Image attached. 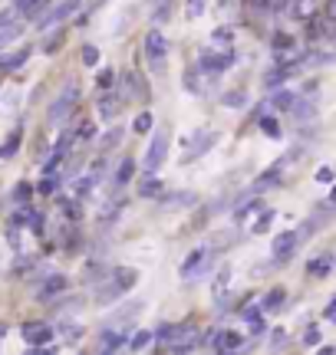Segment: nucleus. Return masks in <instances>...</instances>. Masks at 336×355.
Returning <instances> with one entry per match:
<instances>
[{
	"label": "nucleus",
	"mask_w": 336,
	"mask_h": 355,
	"mask_svg": "<svg viewBox=\"0 0 336 355\" xmlns=\"http://www.w3.org/2000/svg\"><path fill=\"white\" fill-rule=\"evenodd\" d=\"M112 279L122 283L126 290H132V286L139 283V270H132V266H116V270H112Z\"/></svg>",
	"instance_id": "obj_23"
},
{
	"label": "nucleus",
	"mask_w": 336,
	"mask_h": 355,
	"mask_svg": "<svg viewBox=\"0 0 336 355\" xmlns=\"http://www.w3.org/2000/svg\"><path fill=\"white\" fill-rule=\"evenodd\" d=\"M294 76V69H284V66H277V69H271L267 76H264V86H280V83H287V79Z\"/></svg>",
	"instance_id": "obj_28"
},
{
	"label": "nucleus",
	"mask_w": 336,
	"mask_h": 355,
	"mask_svg": "<svg viewBox=\"0 0 336 355\" xmlns=\"http://www.w3.org/2000/svg\"><path fill=\"white\" fill-rule=\"evenodd\" d=\"M260 132H264V135H267V139H280V135H284V132H280V125H277V119H274V115H260Z\"/></svg>",
	"instance_id": "obj_29"
},
{
	"label": "nucleus",
	"mask_w": 336,
	"mask_h": 355,
	"mask_svg": "<svg viewBox=\"0 0 336 355\" xmlns=\"http://www.w3.org/2000/svg\"><path fill=\"white\" fill-rule=\"evenodd\" d=\"M152 343H156V332H152V329H139L129 339V349H132V352H142V349H149Z\"/></svg>",
	"instance_id": "obj_24"
},
{
	"label": "nucleus",
	"mask_w": 336,
	"mask_h": 355,
	"mask_svg": "<svg viewBox=\"0 0 336 355\" xmlns=\"http://www.w3.org/2000/svg\"><path fill=\"white\" fill-rule=\"evenodd\" d=\"M271 105L277 112H294V105H297V92H290V89H280V92H274Z\"/></svg>",
	"instance_id": "obj_19"
},
{
	"label": "nucleus",
	"mask_w": 336,
	"mask_h": 355,
	"mask_svg": "<svg viewBox=\"0 0 336 355\" xmlns=\"http://www.w3.org/2000/svg\"><path fill=\"white\" fill-rule=\"evenodd\" d=\"M290 13H294L297 20H313V13H317V0H290Z\"/></svg>",
	"instance_id": "obj_21"
},
{
	"label": "nucleus",
	"mask_w": 336,
	"mask_h": 355,
	"mask_svg": "<svg viewBox=\"0 0 336 355\" xmlns=\"http://www.w3.org/2000/svg\"><path fill=\"white\" fill-rule=\"evenodd\" d=\"M326 319H330V322H336V300L326 306Z\"/></svg>",
	"instance_id": "obj_53"
},
{
	"label": "nucleus",
	"mask_w": 336,
	"mask_h": 355,
	"mask_svg": "<svg viewBox=\"0 0 336 355\" xmlns=\"http://www.w3.org/2000/svg\"><path fill=\"white\" fill-rule=\"evenodd\" d=\"M96 63H99V46L86 43V46H83V66H96Z\"/></svg>",
	"instance_id": "obj_38"
},
{
	"label": "nucleus",
	"mask_w": 336,
	"mask_h": 355,
	"mask_svg": "<svg viewBox=\"0 0 336 355\" xmlns=\"http://www.w3.org/2000/svg\"><path fill=\"white\" fill-rule=\"evenodd\" d=\"M205 257H208V247H194L192 254L181 260V266H178V273L185 279H192V277H198V270L205 266Z\"/></svg>",
	"instance_id": "obj_11"
},
{
	"label": "nucleus",
	"mask_w": 336,
	"mask_h": 355,
	"mask_svg": "<svg viewBox=\"0 0 336 355\" xmlns=\"http://www.w3.org/2000/svg\"><path fill=\"white\" fill-rule=\"evenodd\" d=\"M168 13H171V0H162V7H158L156 17H152V24H165Z\"/></svg>",
	"instance_id": "obj_45"
},
{
	"label": "nucleus",
	"mask_w": 336,
	"mask_h": 355,
	"mask_svg": "<svg viewBox=\"0 0 336 355\" xmlns=\"http://www.w3.org/2000/svg\"><path fill=\"white\" fill-rule=\"evenodd\" d=\"M271 220H274V211H260V217L251 224V230H254V234H264V230L271 227Z\"/></svg>",
	"instance_id": "obj_37"
},
{
	"label": "nucleus",
	"mask_w": 336,
	"mask_h": 355,
	"mask_svg": "<svg viewBox=\"0 0 336 355\" xmlns=\"http://www.w3.org/2000/svg\"><path fill=\"white\" fill-rule=\"evenodd\" d=\"M300 230H284V234H277L274 237V247H271V254H274V263L280 266V263H287L290 257L297 254V247H300Z\"/></svg>",
	"instance_id": "obj_5"
},
{
	"label": "nucleus",
	"mask_w": 336,
	"mask_h": 355,
	"mask_svg": "<svg viewBox=\"0 0 336 355\" xmlns=\"http://www.w3.org/2000/svg\"><path fill=\"white\" fill-rule=\"evenodd\" d=\"M280 168L284 165H274L271 171H264V175L258 178V184H254V194H264V191L280 188Z\"/></svg>",
	"instance_id": "obj_17"
},
{
	"label": "nucleus",
	"mask_w": 336,
	"mask_h": 355,
	"mask_svg": "<svg viewBox=\"0 0 336 355\" xmlns=\"http://www.w3.org/2000/svg\"><path fill=\"white\" fill-rule=\"evenodd\" d=\"M333 178H336V168H320V171H317V181H320V184H330Z\"/></svg>",
	"instance_id": "obj_49"
},
{
	"label": "nucleus",
	"mask_w": 336,
	"mask_h": 355,
	"mask_svg": "<svg viewBox=\"0 0 336 355\" xmlns=\"http://www.w3.org/2000/svg\"><path fill=\"white\" fill-rule=\"evenodd\" d=\"M228 283H231V266H221V273L215 277V296H224V290H228Z\"/></svg>",
	"instance_id": "obj_31"
},
{
	"label": "nucleus",
	"mask_w": 336,
	"mask_h": 355,
	"mask_svg": "<svg viewBox=\"0 0 336 355\" xmlns=\"http://www.w3.org/2000/svg\"><path fill=\"white\" fill-rule=\"evenodd\" d=\"M119 141H122V128H109V132L103 135V141H99V145H103V152H109V148H116Z\"/></svg>",
	"instance_id": "obj_33"
},
{
	"label": "nucleus",
	"mask_w": 336,
	"mask_h": 355,
	"mask_svg": "<svg viewBox=\"0 0 336 355\" xmlns=\"http://www.w3.org/2000/svg\"><path fill=\"white\" fill-rule=\"evenodd\" d=\"M198 201H201L198 191H171V194H165V198L158 201V207H162V211H181V207H194Z\"/></svg>",
	"instance_id": "obj_9"
},
{
	"label": "nucleus",
	"mask_w": 336,
	"mask_h": 355,
	"mask_svg": "<svg viewBox=\"0 0 336 355\" xmlns=\"http://www.w3.org/2000/svg\"><path fill=\"white\" fill-rule=\"evenodd\" d=\"M20 336H24V343L30 349H43V345H50L56 339V329H53L50 322H24Z\"/></svg>",
	"instance_id": "obj_4"
},
{
	"label": "nucleus",
	"mask_w": 336,
	"mask_h": 355,
	"mask_svg": "<svg viewBox=\"0 0 336 355\" xmlns=\"http://www.w3.org/2000/svg\"><path fill=\"white\" fill-rule=\"evenodd\" d=\"M324 13H326V20H336V0H326Z\"/></svg>",
	"instance_id": "obj_52"
},
{
	"label": "nucleus",
	"mask_w": 336,
	"mask_h": 355,
	"mask_svg": "<svg viewBox=\"0 0 336 355\" xmlns=\"http://www.w3.org/2000/svg\"><path fill=\"white\" fill-rule=\"evenodd\" d=\"M234 60H237V53L234 50H228V53H211L208 50L205 56H201V69H205L208 76H218V73H224V69L234 63Z\"/></svg>",
	"instance_id": "obj_8"
},
{
	"label": "nucleus",
	"mask_w": 336,
	"mask_h": 355,
	"mask_svg": "<svg viewBox=\"0 0 336 355\" xmlns=\"http://www.w3.org/2000/svg\"><path fill=\"white\" fill-rule=\"evenodd\" d=\"M76 10H79V0H60V3H53L50 10L37 20V30H53V26H60L63 20H69Z\"/></svg>",
	"instance_id": "obj_3"
},
{
	"label": "nucleus",
	"mask_w": 336,
	"mask_h": 355,
	"mask_svg": "<svg viewBox=\"0 0 336 355\" xmlns=\"http://www.w3.org/2000/svg\"><path fill=\"white\" fill-rule=\"evenodd\" d=\"M92 135H96V125H92V122H83V125H79V139H92Z\"/></svg>",
	"instance_id": "obj_50"
},
{
	"label": "nucleus",
	"mask_w": 336,
	"mask_h": 355,
	"mask_svg": "<svg viewBox=\"0 0 336 355\" xmlns=\"http://www.w3.org/2000/svg\"><path fill=\"white\" fill-rule=\"evenodd\" d=\"M96 112H99L103 122H112V119L122 112V96H119V92H106L103 99L96 102Z\"/></svg>",
	"instance_id": "obj_10"
},
{
	"label": "nucleus",
	"mask_w": 336,
	"mask_h": 355,
	"mask_svg": "<svg viewBox=\"0 0 336 355\" xmlns=\"http://www.w3.org/2000/svg\"><path fill=\"white\" fill-rule=\"evenodd\" d=\"M96 83H99V89H112V83H116V73H112V69H99Z\"/></svg>",
	"instance_id": "obj_43"
},
{
	"label": "nucleus",
	"mask_w": 336,
	"mask_h": 355,
	"mask_svg": "<svg viewBox=\"0 0 336 355\" xmlns=\"http://www.w3.org/2000/svg\"><path fill=\"white\" fill-rule=\"evenodd\" d=\"M56 336H60L63 343H79V339H83V326H79V322H60Z\"/></svg>",
	"instance_id": "obj_25"
},
{
	"label": "nucleus",
	"mask_w": 336,
	"mask_h": 355,
	"mask_svg": "<svg viewBox=\"0 0 336 355\" xmlns=\"http://www.w3.org/2000/svg\"><path fill=\"white\" fill-rule=\"evenodd\" d=\"M30 194H33V188L26 184V181H20L17 188H13V201H20V204H26L30 201Z\"/></svg>",
	"instance_id": "obj_40"
},
{
	"label": "nucleus",
	"mask_w": 336,
	"mask_h": 355,
	"mask_svg": "<svg viewBox=\"0 0 336 355\" xmlns=\"http://www.w3.org/2000/svg\"><path fill=\"white\" fill-rule=\"evenodd\" d=\"M284 303H287V290H284V286H274V290L267 293L264 300H260V306H264V313H277V309H280Z\"/></svg>",
	"instance_id": "obj_20"
},
{
	"label": "nucleus",
	"mask_w": 336,
	"mask_h": 355,
	"mask_svg": "<svg viewBox=\"0 0 336 355\" xmlns=\"http://www.w3.org/2000/svg\"><path fill=\"white\" fill-rule=\"evenodd\" d=\"M333 263H336L333 254H320V257H313L310 263H307V273L324 279V277H330V273H333Z\"/></svg>",
	"instance_id": "obj_16"
},
{
	"label": "nucleus",
	"mask_w": 336,
	"mask_h": 355,
	"mask_svg": "<svg viewBox=\"0 0 336 355\" xmlns=\"http://www.w3.org/2000/svg\"><path fill=\"white\" fill-rule=\"evenodd\" d=\"M330 204H336V188H333V191H330Z\"/></svg>",
	"instance_id": "obj_54"
},
{
	"label": "nucleus",
	"mask_w": 336,
	"mask_h": 355,
	"mask_svg": "<svg viewBox=\"0 0 336 355\" xmlns=\"http://www.w3.org/2000/svg\"><path fill=\"white\" fill-rule=\"evenodd\" d=\"M165 191V181L158 178V171H149V175L139 181V198H158Z\"/></svg>",
	"instance_id": "obj_15"
},
{
	"label": "nucleus",
	"mask_w": 336,
	"mask_h": 355,
	"mask_svg": "<svg viewBox=\"0 0 336 355\" xmlns=\"http://www.w3.org/2000/svg\"><path fill=\"white\" fill-rule=\"evenodd\" d=\"M258 211H264V201H247L237 214H234V220H247L251 214H258Z\"/></svg>",
	"instance_id": "obj_34"
},
{
	"label": "nucleus",
	"mask_w": 336,
	"mask_h": 355,
	"mask_svg": "<svg viewBox=\"0 0 336 355\" xmlns=\"http://www.w3.org/2000/svg\"><path fill=\"white\" fill-rule=\"evenodd\" d=\"M24 33V26H3V33H0V46H7L10 40H17Z\"/></svg>",
	"instance_id": "obj_42"
},
{
	"label": "nucleus",
	"mask_w": 336,
	"mask_h": 355,
	"mask_svg": "<svg viewBox=\"0 0 336 355\" xmlns=\"http://www.w3.org/2000/svg\"><path fill=\"white\" fill-rule=\"evenodd\" d=\"M69 290V279L63 277V273H53V277H47V283H43V290L37 293L40 300H53V296H60V293Z\"/></svg>",
	"instance_id": "obj_13"
},
{
	"label": "nucleus",
	"mask_w": 336,
	"mask_h": 355,
	"mask_svg": "<svg viewBox=\"0 0 336 355\" xmlns=\"http://www.w3.org/2000/svg\"><path fill=\"white\" fill-rule=\"evenodd\" d=\"M287 345V332L284 329H274L271 332V349H284Z\"/></svg>",
	"instance_id": "obj_46"
},
{
	"label": "nucleus",
	"mask_w": 336,
	"mask_h": 355,
	"mask_svg": "<svg viewBox=\"0 0 336 355\" xmlns=\"http://www.w3.org/2000/svg\"><path fill=\"white\" fill-rule=\"evenodd\" d=\"M132 175H135V162H132V158H122V165L116 168V178H112V184H116V188H126V184L132 181Z\"/></svg>",
	"instance_id": "obj_22"
},
{
	"label": "nucleus",
	"mask_w": 336,
	"mask_h": 355,
	"mask_svg": "<svg viewBox=\"0 0 336 355\" xmlns=\"http://www.w3.org/2000/svg\"><path fill=\"white\" fill-rule=\"evenodd\" d=\"M215 141H218V135H215V132H211V135H205V132H201V135H198V145L192 148V155H185V162H194V158H201V152H205V148H211Z\"/></svg>",
	"instance_id": "obj_26"
},
{
	"label": "nucleus",
	"mask_w": 336,
	"mask_h": 355,
	"mask_svg": "<svg viewBox=\"0 0 336 355\" xmlns=\"http://www.w3.org/2000/svg\"><path fill=\"white\" fill-rule=\"evenodd\" d=\"M241 345H244V336L234 329L218 332V339H215V349H218V352H237Z\"/></svg>",
	"instance_id": "obj_14"
},
{
	"label": "nucleus",
	"mask_w": 336,
	"mask_h": 355,
	"mask_svg": "<svg viewBox=\"0 0 336 355\" xmlns=\"http://www.w3.org/2000/svg\"><path fill=\"white\" fill-rule=\"evenodd\" d=\"M211 40H215V43H234V30L231 26H218V30L211 33Z\"/></svg>",
	"instance_id": "obj_41"
},
{
	"label": "nucleus",
	"mask_w": 336,
	"mask_h": 355,
	"mask_svg": "<svg viewBox=\"0 0 336 355\" xmlns=\"http://www.w3.org/2000/svg\"><path fill=\"white\" fill-rule=\"evenodd\" d=\"M224 105H228V109H244V105H247V92H244V89L224 92Z\"/></svg>",
	"instance_id": "obj_30"
},
{
	"label": "nucleus",
	"mask_w": 336,
	"mask_h": 355,
	"mask_svg": "<svg viewBox=\"0 0 336 355\" xmlns=\"http://www.w3.org/2000/svg\"><path fill=\"white\" fill-rule=\"evenodd\" d=\"M129 345V329H119V326H106L99 332V352H119Z\"/></svg>",
	"instance_id": "obj_7"
},
{
	"label": "nucleus",
	"mask_w": 336,
	"mask_h": 355,
	"mask_svg": "<svg viewBox=\"0 0 336 355\" xmlns=\"http://www.w3.org/2000/svg\"><path fill=\"white\" fill-rule=\"evenodd\" d=\"M60 181H63V178L53 175V171H50V175L40 181V188H37V191H40V194H56V191H60Z\"/></svg>",
	"instance_id": "obj_32"
},
{
	"label": "nucleus",
	"mask_w": 336,
	"mask_h": 355,
	"mask_svg": "<svg viewBox=\"0 0 336 355\" xmlns=\"http://www.w3.org/2000/svg\"><path fill=\"white\" fill-rule=\"evenodd\" d=\"M17 148H20V132H13L10 139H7V145L0 148V158H13V155H17Z\"/></svg>",
	"instance_id": "obj_36"
},
{
	"label": "nucleus",
	"mask_w": 336,
	"mask_h": 355,
	"mask_svg": "<svg viewBox=\"0 0 336 355\" xmlns=\"http://www.w3.org/2000/svg\"><path fill=\"white\" fill-rule=\"evenodd\" d=\"M92 188H96V175L79 178V184H76V198H86V194H90Z\"/></svg>",
	"instance_id": "obj_39"
},
{
	"label": "nucleus",
	"mask_w": 336,
	"mask_h": 355,
	"mask_svg": "<svg viewBox=\"0 0 336 355\" xmlns=\"http://www.w3.org/2000/svg\"><path fill=\"white\" fill-rule=\"evenodd\" d=\"M132 128H135L139 135L152 132V115H149V112H139V115H135V122H132Z\"/></svg>",
	"instance_id": "obj_35"
},
{
	"label": "nucleus",
	"mask_w": 336,
	"mask_h": 355,
	"mask_svg": "<svg viewBox=\"0 0 336 355\" xmlns=\"http://www.w3.org/2000/svg\"><path fill=\"white\" fill-rule=\"evenodd\" d=\"M251 336H264V319H251Z\"/></svg>",
	"instance_id": "obj_51"
},
{
	"label": "nucleus",
	"mask_w": 336,
	"mask_h": 355,
	"mask_svg": "<svg viewBox=\"0 0 336 355\" xmlns=\"http://www.w3.org/2000/svg\"><path fill=\"white\" fill-rule=\"evenodd\" d=\"M165 158H168V132H165V128H158L156 139L149 141V152H145V168H149V171H158V168L165 165Z\"/></svg>",
	"instance_id": "obj_6"
},
{
	"label": "nucleus",
	"mask_w": 336,
	"mask_h": 355,
	"mask_svg": "<svg viewBox=\"0 0 336 355\" xmlns=\"http://www.w3.org/2000/svg\"><path fill=\"white\" fill-rule=\"evenodd\" d=\"M76 99H79V83H76V79H66L63 92H60V96H56V102L50 105V122H53V125H56V122H63L66 115L73 112Z\"/></svg>",
	"instance_id": "obj_2"
},
{
	"label": "nucleus",
	"mask_w": 336,
	"mask_h": 355,
	"mask_svg": "<svg viewBox=\"0 0 336 355\" xmlns=\"http://www.w3.org/2000/svg\"><path fill=\"white\" fill-rule=\"evenodd\" d=\"M13 7H17V13L26 17V20H40V17L47 13V7H50V0H17Z\"/></svg>",
	"instance_id": "obj_12"
},
{
	"label": "nucleus",
	"mask_w": 336,
	"mask_h": 355,
	"mask_svg": "<svg viewBox=\"0 0 336 355\" xmlns=\"http://www.w3.org/2000/svg\"><path fill=\"white\" fill-rule=\"evenodd\" d=\"M142 50H145V63H149V69H152L156 76H165V69H168V40H165V33H162V30H149V33H145Z\"/></svg>",
	"instance_id": "obj_1"
},
{
	"label": "nucleus",
	"mask_w": 336,
	"mask_h": 355,
	"mask_svg": "<svg viewBox=\"0 0 336 355\" xmlns=\"http://www.w3.org/2000/svg\"><path fill=\"white\" fill-rule=\"evenodd\" d=\"M26 60H30V50H17V53H10V56L0 60V69H20Z\"/></svg>",
	"instance_id": "obj_27"
},
{
	"label": "nucleus",
	"mask_w": 336,
	"mask_h": 355,
	"mask_svg": "<svg viewBox=\"0 0 336 355\" xmlns=\"http://www.w3.org/2000/svg\"><path fill=\"white\" fill-rule=\"evenodd\" d=\"M60 43H63V33H53V37L47 40V46H43V53H56V50H60Z\"/></svg>",
	"instance_id": "obj_48"
},
{
	"label": "nucleus",
	"mask_w": 336,
	"mask_h": 355,
	"mask_svg": "<svg viewBox=\"0 0 336 355\" xmlns=\"http://www.w3.org/2000/svg\"><path fill=\"white\" fill-rule=\"evenodd\" d=\"M317 343H320V329H317V326H310V329L303 332V345H310V349H313Z\"/></svg>",
	"instance_id": "obj_47"
},
{
	"label": "nucleus",
	"mask_w": 336,
	"mask_h": 355,
	"mask_svg": "<svg viewBox=\"0 0 336 355\" xmlns=\"http://www.w3.org/2000/svg\"><path fill=\"white\" fill-rule=\"evenodd\" d=\"M122 293H126V286L116 283V279H112V283H106V286L99 283V286H96V303H112V300H119Z\"/></svg>",
	"instance_id": "obj_18"
},
{
	"label": "nucleus",
	"mask_w": 336,
	"mask_h": 355,
	"mask_svg": "<svg viewBox=\"0 0 336 355\" xmlns=\"http://www.w3.org/2000/svg\"><path fill=\"white\" fill-rule=\"evenodd\" d=\"M205 7H208V0H188V17L198 20V17L205 13Z\"/></svg>",
	"instance_id": "obj_44"
}]
</instances>
